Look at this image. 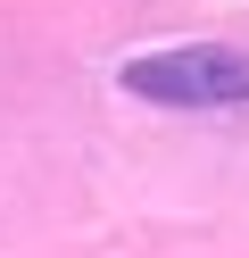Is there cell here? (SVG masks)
Instances as JSON below:
<instances>
[{
	"instance_id": "obj_1",
	"label": "cell",
	"mask_w": 249,
	"mask_h": 258,
	"mask_svg": "<svg viewBox=\"0 0 249 258\" xmlns=\"http://www.w3.org/2000/svg\"><path fill=\"white\" fill-rule=\"evenodd\" d=\"M116 84L149 108H241L249 100V58L191 42V50H158V58H125Z\"/></svg>"
}]
</instances>
